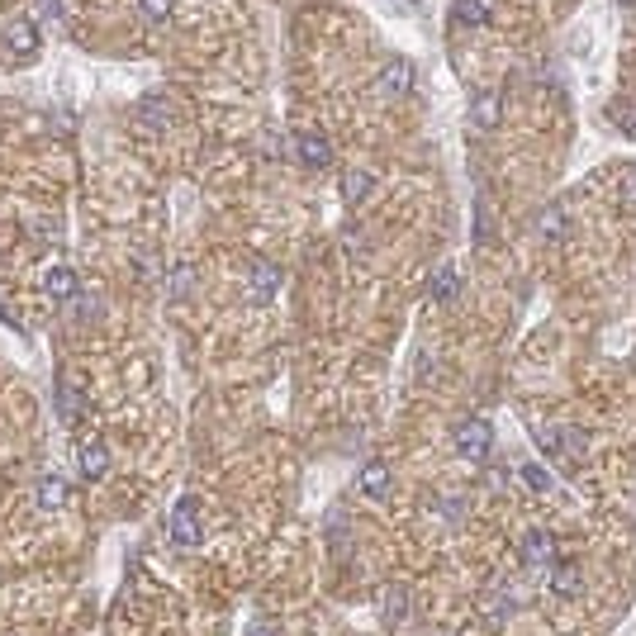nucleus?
Masks as SVG:
<instances>
[{"instance_id":"7","label":"nucleus","mask_w":636,"mask_h":636,"mask_svg":"<svg viewBox=\"0 0 636 636\" xmlns=\"http://www.w3.org/2000/svg\"><path fill=\"white\" fill-rule=\"evenodd\" d=\"M471 124L480 128V134H494V128L503 124V96H499V90H475V100H471Z\"/></svg>"},{"instance_id":"22","label":"nucleus","mask_w":636,"mask_h":636,"mask_svg":"<svg viewBox=\"0 0 636 636\" xmlns=\"http://www.w3.org/2000/svg\"><path fill=\"white\" fill-rule=\"evenodd\" d=\"M138 10H143L147 24H166V20H172V10H176V0H138Z\"/></svg>"},{"instance_id":"13","label":"nucleus","mask_w":636,"mask_h":636,"mask_svg":"<svg viewBox=\"0 0 636 636\" xmlns=\"http://www.w3.org/2000/svg\"><path fill=\"white\" fill-rule=\"evenodd\" d=\"M370 191H376V181H370L366 166H347V172H342V200L347 204H366Z\"/></svg>"},{"instance_id":"17","label":"nucleus","mask_w":636,"mask_h":636,"mask_svg":"<svg viewBox=\"0 0 636 636\" xmlns=\"http://www.w3.org/2000/svg\"><path fill=\"white\" fill-rule=\"evenodd\" d=\"M361 494H370V499L389 494V465L385 461H366L361 465Z\"/></svg>"},{"instance_id":"16","label":"nucleus","mask_w":636,"mask_h":636,"mask_svg":"<svg viewBox=\"0 0 636 636\" xmlns=\"http://www.w3.org/2000/svg\"><path fill=\"white\" fill-rule=\"evenodd\" d=\"M513 613H518V598H513V589H509V585H503V589H494L490 598H484V617H490L494 627H503Z\"/></svg>"},{"instance_id":"18","label":"nucleus","mask_w":636,"mask_h":636,"mask_svg":"<svg viewBox=\"0 0 636 636\" xmlns=\"http://www.w3.org/2000/svg\"><path fill=\"white\" fill-rule=\"evenodd\" d=\"M58 408H62V418L81 414V376H71V370L58 380Z\"/></svg>"},{"instance_id":"24","label":"nucleus","mask_w":636,"mask_h":636,"mask_svg":"<svg viewBox=\"0 0 636 636\" xmlns=\"http://www.w3.org/2000/svg\"><path fill=\"white\" fill-rule=\"evenodd\" d=\"M475 242H480V248H490V242H494V223H490V204H475Z\"/></svg>"},{"instance_id":"30","label":"nucleus","mask_w":636,"mask_h":636,"mask_svg":"<svg viewBox=\"0 0 636 636\" xmlns=\"http://www.w3.org/2000/svg\"><path fill=\"white\" fill-rule=\"evenodd\" d=\"M617 5H622V10H636V0H617Z\"/></svg>"},{"instance_id":"3","label":"nucleus","mask_w":636,"mask_h":636,"mask_svg":"<svg viewBox=\"0 0 636 636\" xmlns=\"http://www.w3.org/2000/svg\"><path fill=\"white\" fill-rule=\"evenodd\" d=\"M490 446H494V427L484 418H465L456 427V452L465 461H484V456H490Z\"/></svg>"},{"instance_id":"15","label":"nucleus","mask_w":636,"mask_h":636,"mask_svg":"<svg viewBox=\"0 0 636 636\" xmlns=\"http://www.w3.org/2000/svg\"><path fill=\"white\" fill-rule=\"evenodd\" d=\"M43 290H48L52 299H71V295L81 290V285H77V271H71V267H48V271H43Z\"/></svg>"},{"instance_id":"20","label":"nucleus","mask_w":636,"mask_h":636,"mask_svg":"<svg viewBox=\"0 0 636 636\" xmlns=\"http://www.w3.org/2000/svg\"><path fill=\"white\" fill-rule=\"evenodd\" d=\"M456 290H461L456 267H437L433 276H427V299H452Z\"/></svg>"},{"instance_id":"25","label":"nucleus","mask_w":636,"mask_h":636,"mask_svg":"<svg viewBox=\"0 0 636 636\" xmlns=\"http://www.w3.org/2000/svg\"><path fill=\"white\" fill-rule=\"evenodd\" d=\"M29 233H33V238H58L62 229H58V219H48V214H39V219H29Z\"/></svg>"},{"instance_id":"2","label":"nucleus","mask_w":636,"mask_h":636,"mask_svg":"<svg viewBox=\"0 0 636 636\" xmlns=\"http://www.w3.org/2000/svg\"><path fill=\"white\" fill-rule=\"evenodd\" d=\"M71 461H77L81 480H105L109 475V446L100 437H77V446H71Z\"/></svg>"},{"instance_id":"4","label":"nucleus","mask_w":636,"mask_h":636,"mask_svg":"<svg viewBox=\"0 0 636 636\" xmlns=\"http://www.w3.org/2000/svg\"><path fill=\"white\" fill-rule=\"evenodd\" d=\"M295 157H299V166H309V172H323V166H332V143L318 134V128H299Z\"/></svg>"},{"instance_id":"12","label":"nucleus","mask_w":636,"mask_h":636,"mask_svg":"<svg viewBox=\"0 0 636 636\" xmlns=\"http://www.w3.org/2000/svg\"><path fill=\"white\" fill-rule=\"evenodd\" d=\"M532 229H537V238L560 242V238H566V229H570V219H566V210H560V204H547V210H537Z\"/></svg>"},{"instance_id":"27","label":"nucleus","mask_w":636,"mask_h":636,"mask_svg":"<svg viewBox=\"0 0 636 636\" xmlns=\"http://www.w3.org/2000/svg\"><path fill=\"white\" fill-rule=\"evenodd\" d=\"M242 636H280V627L271 622V617H257V622H252L248 631H242Z\"/></svg>"},{"instance_id":"10","label":"nucleus","mask_w":636,"mask_h":636,"mask_svg":"<svg viewBox=\"0 0 636 636\" xmlns=\"http://www.w3.org/2000/svg\"><path fill=\"white\" fill-rule=\"evenodd\" d=\"M408 613H414V598H408V585H385L380 589V617L389 627L408 622Z\"/></svg>"},{"instance_id":"19","label":"nucleus","mask_w":636,"mask_h":636,"mask_svg":"<svg viewBox=\"0 0 636 636\" xmlns=\"http://www.w3.org/2000/svg\"><path fill=\"white\" fill-rule=\"evenodd\" d=\"M456 24H471V29H484L490 24V0H456L452 5Z\"/></svg>"},{"instance_id":"14","label":"nucleus","mask_w":636,"mask_h":636,"mask_svg":"<svg viewBox=\"0 0 636 636\" xmlns=\"http://www.w3.org/2000/svg\"><path fill=\"white\" fill-rule=\"evenodd\" d=\"M67 503H71V484L62 475H43L39 480V509L58 513V509H67Z\"/></svg>"},{"instance_id":"5","label":"nucleus","mask_w":636,"mask_h":636,"mask_svg":"<svg viewBox=\"0 0 636 636\" xmlns=\"http://www.w3.org/2000/svg\"><path fill=\"white\" fill-rule=\"evenodd\" d=\"M280 290V267L276 261H252L248 267V299L252 304H271Z\"/></svg>"},{"instance_id":"26","label":"nucleus","mask_w":636,"mask_h":636,"mask_svg":"<svg viewBox=\"0 0 636 636\" xmlns=\"http://www.w3.org/2000/svg\"><path fill=\"white\" fill-rule=\"evenodd\" d=\"M166 290H172L176 299H181L185 290H191V267H176V271H172V285H166Z\"/></svg>"},{"instance_id":"28","label":"nucleus","mask_w":636,"mask_h":636,"mask_svg":"<svg viewBox=\"0 0 636 636\" xmlns=\"http://www.w3.org/2000/svg\"><path fill=\"white\" fill-rule=\"evenodd\" d=\"M617 119H627V134H636V105H613Z\"/></svg>"},{"instance_id":"21","label":"nucleus","mask_w":636,"mask_h":636,"mask_svg":"<svg viewBox=\"0 0 636 636\" xmlns=\"http://www.w3.org/2000/svg\"><path fill=\"white\" fill-rule=\"evenodd\" d=\"M138 115H143V124H147V128H166V124H172V105H166L162 96H147Z\"/></svg>"},{"instance_id":"9","label":"nucleus","mask_w":636,"mask_h":636,"mask_svg":"<svg viewBox=\"0 0 636 636\" xmlns=\"http://www.w3.org/2000/svg\"><path fill=\"white\" fill-rule=\"evenodd\" d=\"M0 39H5V48H10V52H20L24 62L39 58V29H33V20H10Z\"/></svg>"},{"instance_id":"6","label":"nucleus","mask_w":636,"mask_h":636,"mask_svg":"<svg viewBox=\"0 0 636 636\" xmlns=\"http://www.w3.org/2000/svg\"><path fill=\"white\" fill-rule=\"evenodd\" d=\"M376 90H380V96H408V90H414V62H408V58H389L380 67V77H376Z\"/></svg>"},{"instance_id":"8","label":"nucleus","mask_w":636,"mask_h":636,"mask_svg":"<svg viewBox=\"0 0 636 636\" xmlns=\"http://www.w3.org/2000/svg\"><path fill=\"white\" fill-rule=\"evenodd\" d=\"M522 560H528L532 570H547L551 560H556V537L547 528H532V532H522Z\"/></svg>"},{"instance_id":"23","label":"nucleus","mask_w":636,"mask_h":636,"mask_svg":"<svg viewBox=\"0 0 636 636\" xmlns=\"http://www.w3.org/2000/svg\"><path fill=\"white\" fill-rule=\"evenodd\" d=\"M522 480H528V490H537V494L551 490V471H547V465H537V461L522 465Z\"/></svg>"},{"instance_id":"29","label":"nucleus","mask_w":636,"mask_h":636,"mask_svg":"<svg viewBox=\"0 0 636 636\" xmlns=\"http://www.w3.org/2000/svg\"><path fill=\"white\" fill-rule=\"evenodd\" d=\"M627 200L636 204V172H627Z\"/></svg>"},{"instance_id":"1","label":"nucleus","mask_w":636,"mask_h":636,"mask_svg":"<svg viewBox=\"0 0 636 636\" xmlns=\"http://www.w3.org/2000/svg\"><path fill=\"white\" fill-rule=\"evenodd\" d=\"M166 537H172V547H181V551H195L200 541H204V522H200V503L195 499H181L176 509H172Z\"/></svg>"},{"instance_id":"11","label":"nucleus","mask_w":636,"mask_h":636,"mask_svg":"<svg viewBox=\"0 0 636 636\" xmlns=\"http://www.w3.org/2000/svg\"><path fill=\"white\" fill-rule=\"evenodd\" d=\"M579 585H585V575H579V566H575V560H560V566H547V589H551L556 598H575V594H579Z\"/></svg>"}]
</instances>
